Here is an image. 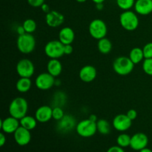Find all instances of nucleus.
I'll list each match as a JSON object with an SVG mask.
<instances>
[{"instance_id": "nucleus-33", "label": "nucleus", "mask_w": 152, "mask_h": 152, "mask_svg": "<svg viewBox=\"0 0 152 152\" xmlns=\"http://www.w3.org/2000/svg\"><path fill=\"white\" fill-rule=\"evenodd\" d=\"M126 115L129 117V118L130 119V120H132V121H133V120H136L137 117V112L136 110L130 109L128 111Z\"/></svg>"}, {"instance_id": "nucleus-11", "label": "nucleus", "mask_w": 152, "mask_h": 152, "mask_svg": "<svg viewBox=\"0 0 152 152\" xmlns=\"http://www.w3.org/2000/svg\"><path fill=\"white\" fill-rule=\"evenodd\" d=\"M148 143V138L144 133L134 134L131 138L130 147L134 151H140L146 148Z\"/></svg>"}, {"instance_id": "nucleus-21", "label": "nucleus", "mask_w": 152, "mask_h": 152, "mask_svg": "<svg viewBox=\"0 0 152 152\" xmlns=\"http://www.w3.org/2000/svg\"><path fill=\"white\" fill-rule=\"evenodd\" d=\"M32 82L31 78L28 77H20L16 83V88L20 93H26L31 89Z\"/></svg>"}, {"instance_id": "nucleus-40", "label": "nucleus", "mask_w": 152, "mask_h": 152, "mask_svg": "<svg viewBox=\"0 0 152 152\" xmlns=\"http://www.w3.org/2000/svg\"><path fill=\"white\" fill-rule=\"evenodd\" d=\"M89 119H90L91 120H92V121L96 122V123L97 122V117H96V116L95 115V114H91V115H90Z\"/></svg>"}, {"instance_id": "nucleus-27", "label": "nucleus", "mask_w": 152, "mask_h": 152, "mask_svg": "<svg viewBox=\"0 0 152 152\" xmlns=\"http://www.w3.org/2000/svg\"><path fill=\"white\" fill-rule=\"evenodd\" d=\"M22 26H23L25 32L28 34H32L37 29V23L32 19H28L24 21Z\"/></svg>"}, {"instance_id": "nucleus-23", "label": "nucleus", "mask_w": 152, "mask_h": 152, "mask_svg": "<svg viewBox=\"0 0 152 152\" xmlns=\"http://www.w3.org/2000/svg\"><path fill=\"white\" fill-rule=\"evenodd\" d=\"M129 57L130 58L131 60L133 62V63L134 64V65L139 64L140 62H142L143 59H145L142 48H140L138 47L134 48L130 51Z\"/></svg>"}, {"instance_id": "nucleus-32", "label": "nucleus", "mask_w": 152, "mask_h": 152, "mask_svg": "<svg viewBox=\"0 0 152 152\" xmlns=\"http://www.w3.org/2000/svg\"><path fill=\"white\" fill-rule=\"evenodd\" d=\"M29 5L34 7H41L45 3V0H27Z\"/></svg>"}, {"instance_id": "nucleus-6", "label": "nucleus", "mask_w": 152, "mask_h": 152, "mask_svg": "<svg viewBox=\"0 0 152 152\" xmlns=\"http://www.w3.org/2000/svg\"><path fill=\"white\" fill-rule=\"evenodd\" d=\"M88 31L90 35L95 39L99 40L104 38L108 32V28L105 22L99 19H94L89 24Z\"/></svg>"}, {"instance_id": "nucleus-15", "label": "nucleus", "mask_w": 152, "mask_h": 152, "mask_svg": "<svg viewBox=\"0 0 152 152\" xmlns=\"http://www.w3.org/2000/svg\"><path fill=\"white\" fill-rule=\"evenodd\" d=\"M35 117L39 123H47L53 118V108L48 105H42L36 111Z\"/></svg>"}, {"instance_id": "nucleus-26", "label": "nucleus", "mask_w": 152, "mask_h": 152, "mask_svg": "<svg viewBox=\"0 0 152 152\" xmlns=\"http://www.w3.org/2000/svg\"><path fill=\"white\" fill-rule=\"evenodd\" d=\"M131 138L132 137H130L127 134H121L117 138V145L122 148H126V147L130 146Z\"/></svg>"}, {"instance_id": "nucleus-38", "label": "nucleus", "mask_w": 152, "mask_h": 152, "mask_svg": "<svg viewBox=\"0 0 152 152\" xmlns=\"http://www.w3.org/2000/svg\"><path fill=\"white\" fill-rule=\"evenodd\" d=\"M16 32H17V34H19V36L22 35V34H24L26 33L22 25H20V26H19L17 28H16Z\"/></svg>"}, {"instance_id": "nucleus-30", "label": "nucleus", "mask_w": 152, "mask_h": 152, "mask_svg": "<svg viewBox=\"0 0 152 152\" xmlns=\"http://www.w3.org/2000/svg\"><path fill=\"white\" fill-rule=\"evenodd\" d=\"M64 116H65L64 111L60 106H56L53 108V118L55 120L59 121L63 118Z\"/></svg>"}, {"instance_id": "nucleus-2", "label": "nucleus", "mask_w": 152, "mask_h": 152, "mask_svg": "<svg viewBox=\"0 0 152 152\" xmlns=\"http://www.w3.org/2000/svg\"><path fill=\"white\" fill-rule=\"evenodd\" d=\"M120 22L122 28L128 31H134L139 26V18L132 10H124L120 16Z\"/></svg>"}, {"instance_id": "nucleus-34", "label": "nucleus", "mask_w": 152, "mask_h": 152, "mask_svg": "<svg viewBox=\"0 0 152 152\" xmlns=\"http://www.w3.org/2000/svg\"><path fill=\"white\" fill-rule=\"evenodd\" d=\"M107 152H125V151L122 147L119 146V145H114V146H111V148H108L107 150Z\"/></svg>"}, {"instance_id": "nucleus-31", "label": "nucleus", "mask_w": 152, "mask_h": 152, "mask_svg": "<svg viewBox=\"0 0 152 152\" xmlns=\"http://www.w3.org/2000/svg\"><path fill=\"white\" fill-rule=\"evenodd\" d=\"M145 59L152 58V42H148L142 48Z\"/></svg>"}, {"instance_id": "nucleus-41", "label": "nucleus", "mask_w": 152, "mask_h": 152, "mask_svg": "<svg viewBox=\"0 0 152 152\" xmlns=\"http://www.w3.org/2000/svg\"><path fill=\"white\" fill-rule=\"evenodd\" d=\"M139 152H152V151L151 149H150V148H142V150H140V151H139Z\"/></svg>"}, {"instance_id": "nucleus-43", "label": "nucleus", "mask_w": 152, "mask_h": 152, "mask_svg": "<svg viewBox=\"0 0 152 152\" xmlns=\"http://www.w3.org/2000/svg\"><path fill=\"white\" fill-rule=\"evenodd\" d=\"M76 1H78V2H80V3H83V2H86L87 0H76Z\"/></svg>"}, {"instance_id": "nucleus-36", "label": "nucleus", "mask_w": 152, "mask_h": 152, "mask_svg": "<svg viewBox=\"0 0 152 152\" xmlns=\"http://www.w3.org/2000/svg\"><path fill=\"white\" fill-rule=\"evenodd\" d=\"M5 142H6V137L5 135L4 134V133L1 132V133L0 134V145H1V146H3V145L5 144Z\"/></svg>"}, {"instance_id": "nucleus-22", "label": "nucleus", "mask_w": 152, "mask_h": 152, "mask_svg": "<svg viewBox=\"0 0 152 152\" xmlns=\"http://www.w3.org/2000/svg\"><path fill=\"white\" fill-rule=\"evenodd\" d=\"M20 122V126L24 127L25 129H28V130L31 131L34 130L37 126V120L35 117H32V116H25L22 117V119L19 120Z\"/></svg>"}, {"instance_id": "nucleus-16", "label": "nucleus", "mask_w": 152, "mask_h": 152, "mask_svg": "<svg viewBox=\"0 0 152 152\" xmlns=\"http://www.w3.org/2000/svg\"><path fill=\"white\" fill-rule=\"evenodd\" d=\"M96 69L93 65H85L80 69L79 76H80V80L83 82L86 83H89L93 82L96 79Z\"/></svg>"}, {"instance_id": "nucleus-29", "label": "nucleus", "mask_w": 152, "mask_h": 152, "mask_svg": "<svg viewBox=\"0 0 152 152\" xmlns=\"http://www.w3.org/2000/svg\"><path fill=\"white\" fill-rule=\"evenodd\" d=\"M142 70L148 76H152V58L145 59L142 62Z\"/></svg>"}, {"instance_id": "nucleus-4", "label": "nucleus", "mask_w": 152, "mask_h": 152, "mask_svg": "<svg viewBox=\"0 0 152 152\" xmlns=\"http://www.w3.org/2000/svg\"><path fill=\"white\" fill-rule=\"evenodd\" d=\"M134 64L131 59L127 56H120L114 60L113 68L117 74L120 76H126L133 71Z\"/></svg>"}, {"instance_id": "nucleus-20", "label": "nucleus", "mask_w": 152, "mask_h": 152, "mask_svg": "<svg viewBox=\"0 0 152 152\" xmlns=\"http://www.w3.org/2000/svg\"><path fill=\"white\" fill-rule=\"evenodd\" d=\"M48 72L53 77H57L62 71V65L59 59H50L47 64Z\"/></svg>"}, {"instance_id": "nucleus-3", "label": "nucleus", "mask_w": 152, "mask_h": 152, "mask_svg": "<svg viewBox=\"0 0 152 152\" xmlns=\"http://www.w3.org/2000/svg\"><path fill=\"white\" fill-rule=\"evenodd\" d=\"M16 46L19 51L24 54L32 53L36 48V39L31 34H25L19 35L16 40Z\"/></svg>"}, {"instance_id": "nucleus-17", "label": "nucleus", "mask_w": 152, "mask_h": 152, "mask_svg": "<svg viewBox=\"0 0 152 152\" xmlns=\"http://www.w3.org/2000/svg\"><path fill=\"white\" fill-rule=\"evenodd\" d=\"M137 13L146 16L152 13V0H137L134 4Z\"/></svg>"}, {"instance_id": "nucleus-13", "label": "nucleus", "mask_w": 152, "mask_h": 152, "mask_svg": "<svg viewBox=\"0 0 152 152\" xmlns=\"http://www.w3.org/2000/svg\"><path fill=\"white\" fill-rule=\"evenodd\" d=\"M13 134H14L13 136H14L15 142L20 146H25L31 142V131L25 129L22 126H19Z\"/></svg>"}, {"instance_id": "nucleus-7", "label": "nucleus", "mask_w": 152, "mask_h": 152, "mask_svg": "<svg viewBox=\"0 0 152 152\" xmlns=\"http://www.w3.org/2000/svg\"><path fill=\"white\" fill-rule=\"evenodd\" d=\"M44 51L50 59H59L65 54L64 45L59 40H51L45 45Z\"/></svg>"}, {"instance_id": "nucleus-1", "label": "nucleus", "mask_w": 152, "mask_h": 152, "mask_svg": "<svg viewBox=\"0 0 152 152\" xmlns=\"http://www.w3.org/2000/svg\"><path fill=\"white\" fill-rule=\"evenodd\" d=\"M28 110V103L23 97H16L9 105V114L11 117L20 120L27 115Z\"/></svg>"}, {"instance_id": "nucleus-5", "label": "nucleus", "mask_w": 152, "mask_h": 152, "mask_svg": "<svg viewBox=\"0 0 152 152\" xmlns=\"http://www.w3.org/2000/svg\"><path fill=\"white\" fill-rule=\"evenodd\" d=\"M76 132L82 137L88 138L93 137L97 132L96 123L89 118L81 120L76 126Z\"/></svg>"}, {"instance_id": "nucleus-12", "label": "nucleus", "mask_w": 152, "mask_h": 152, "mask_svg": "<svg viewBox=\"0 0 152 152\" xmlns=\"http://www.w3.org/2000/svg\"><path fill=\"white\" fill-rule=\"evenodd\" d=\"M20 126L19 120L13 117H9L1 120L0 127L4 134H14Z\"/></svg>"}, {"instance_id": "nucleus-39", "label": "nucleus", "mask_w": 152, "mask_h": 152, "mask_svg": "<svg viewBox=\"0 0 152 152\" xmlns=\"http://www.w3.org/2000/svg\"><path fill=\"white\" fill-rule=\"evenodd\" d=\"M96 8L98 10H102L104 8L103 3H98V4H96Z\"/></svg>"}, {"instance_id": "nucleus-42", "label": "nucleus", "mask_w": 152, "mask_h": 152, "mask_svg": "<svg viewBox=\"0 0 152 152\" xmlns=\"http://www.w3.org/2000/svg\"><path fill=\"white\" fill-rule=\"evenodd\" d=\"M91 1L95 4H98V3H103L105 0H91Z\"/></svg>"}, {"instance_id": "nucleus-24", "label": "nucleus", "mask_w": 152, "mask_h": 152, "mask_svg": "<svg viewBox=\"0 0 152 152\" xmlns=\"http://www.w3.org/2000/svg\"><path fill=\"white\" fill-rule=\"evenodd\" d=\"M112 43L108 39L104 38L98 40L97 48L99 51L102 54H108L112 50Z\"/></svg>"}, {"instance_id": "nucleus-37", "label": "nucleus", "mask_w": 152, "mask_h": 152, "mask_svg": "<svg viewBox=\"0 0 152 152\" xmlns=\"http://www.w3.org/2000/svg\"><path fill=\"white\" fill-rule=\"evenodd\" d=\"M40 7H41V8H42V11L45 12V13H49V12L50 11V7H49V6H48V4H45V3H44V4H43Z\"/></svg>"}, {"instance_id": "nucleus-18", "label": "nucleus", "mask_w": 152, "mask_h": 152, "mask_svg": "<svg viewBox=\"0 0 152 152\" xmlns=\"http://www.w3.org/2000/svg\"><path fill=\"white\" fill-rule=\"evenodd\" d=\"M75 39L74 30L70 27H65L59 31V40L63 45H71Z\"/></svg>"}, {"instance_id": "nucleus-8", "label": "nucleus", "mask_w": 152, "mask_h": 152, "mask_svg": "<svg viewBox=\"0 0 152 152\" xmlns=\"http://www.w3.org/2000/svg\"><path fill=\"white\" fill-rule=\"evenodd\" d=\"M16 72L20 77L31 78L34 74L35 67L34 63L28 59H22L18 62L16 67Z\"/></svg>"}, {"instance_id": "nucleus-14", "label": "nucleus", "mask_w": 152, "mask_h": 152, "mask_svg": "<svg viewBox=\"0 0 152 152\" xmlns=\"http://www.w3.org/2000/svg\"><path fill=\"white\" fill-rule=\"evenodd\" d=\"M65 21L63 15L56 10H50L46 13L45 22L50 28H57L62 25Z\"/></svg>"}, {"instance_id": "nucleus-9", "label": "nucleus", "mask_w": 152, "mask_h": 152, "mask_svg": "<svg viewBox=\"0 0 152 152\" xmlns=\"http://www.w3.org/2000/svg\"><path fill=\"white\" fill-rule=\"evenodd\" d=\"M56 83L55 77L48 73H42L39 74L35 80L36 86L41 91H47L51 88Z\"/></svg>"}, {"instance_id": "nucleus-28", "label": "nucleus", "mask_w": 152, "mask_h": 152, "mask_svg": "<svg viewBox=\"0 0 152 152\" xmlns=\"http://www.w3.org/2000/svg\"><path fill=\"white\" fill-rule=\"evenodd\" d=\"M117 4L120 9L123 10H129L134 7L135 0H116Z\"/></svg>"}, {"instance_id": "nucleus-10", "label": "nucleus", "mask_w": 152, "mask_h": 152, "mask_svg": "<svg viewBox=\"0 0 152 152\" xmlns=\"http://www.w3.org/2000/svg\"><path fill=\"white\" fill-rule=\"evenodd\" d=\"M132 125V120L126 114H120L116 116L113 120V126L114 129L120 132L129 130Z\"/></svg>"}, {"instance_id": "nucleus-25", "label": "nucleus", "mask_w": 152, "mask_h": 152, "mask_svg": "<svg viewBox=\"0 0 152 152\" xmlns=\"http://www.w3.org/2000/svg\"><path fill=\"white\" fill-rule=\"evenodd\" d=\"M97 132L102 135H108L111 132V125L106 120L101 119L96 122Z\"/></svg>"}, {"instance_id": "nucleus-35", "label": "nucleus", "mask_w": 152, "mask_h": 152, "mask_svg": "<svg viewBox=\"0 0 152 152\" xmlns=\"http://www.w3.org/2000/svg\"><path fill=\"white\" fill-rule=\"evenodd\" d=\"M73 47L71 45H64V53L65 55H70L73 53Z\"/></svg>"}, {"instance_id": "nucleus-19", "label": "nucleus", "mask_w": 152, "mask_h": 152, "mask_svg": "<svg viewBox=\"0 0 152 152\" xmlns=\"http://www.w3.org/2000/svg\"><path fill=\"white\" fill-rule=\"evenodd\" d=\"M75 119L71 115H65L62 120H59L57 124V129L62 132H68L72 130L75 126Z\"/></svg>"}]
</instances>
